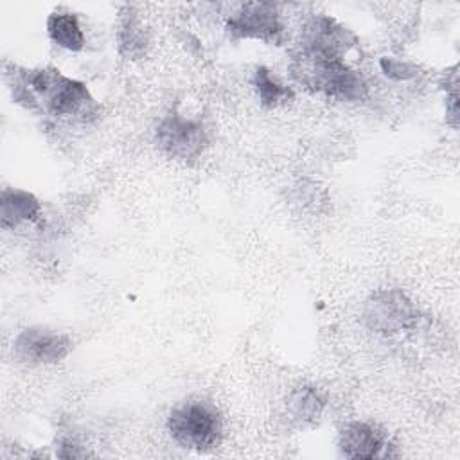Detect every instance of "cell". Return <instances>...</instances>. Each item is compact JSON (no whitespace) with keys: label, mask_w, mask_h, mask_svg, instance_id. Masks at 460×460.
<instances>
[{"label":"cell","mask_w":460,"mask_h":460,"mask_svg":"<svg viewBox=\"0 0 460 460\" xmlns=\"http://www.w3.org/2000/svg\"><path fill=\"white\" fill-rule=\"evenodd\" d=\"M327 408V394L311 383L295 386L286 401L284 410L289 420L296 426H314L320 422Z\"/></svg>","instance_id":"cell-11"},{"label":"cell","mask_w":460,"mask_h":460,"mask_svg":"<svg viewBox=\"0 0 460 460\" xmlns=\"http://www.w3.org/2000/svg\"><path fill=\"white\" fill-rule=\"evenodd\" d=\"M225 31L230 40H257L268 45H282L286 27L277 4L271 2H244L225 22Z\"/></svg>","instance_id":"cell-6"},{"label":"cell","mask_w":460,"mask_h":460,"mask_svg":"<svg viewBox=\"0 0 460 460\" xmlns=\"http://www.w3.org/2000/svg\"><path fill=\"white\" fill-rule=\"evenodd\" d=\"M361 318L367 329L383 336H399L415 331L420 322L419 305L399 288H383L370 293Z\"/></svg>","instance_id":"cell-4"},{"label":"cell","mask_w":460,"mask_h":460,"mask_svg":"<svg viewBox=\"0 0 460 460\" xmlns=\"http://www.w3.org/2000/svg\"><path fill=\"white\" fill-rule=\"evenodd\" d=\"M252 86L262 108L275 110L295 101V92L291 86L280 83L268 66H255L252 74Z\"/></svg>","instance_id":"cell-14"},{"label":"cell","mask_w":460,"mask_h":460,"mask_svg":"<svg viewBox=\"0 0 460 460\" xmlns=\"http://www.w3.org/2000/svg\"><path fill=\"white\" fill-rule=\"evenodd\" d=\"M165 428L180 447L207 453L221 444L225 424L214 402L203 397H189L171 408Z\"/></svg>","instance_id":"cell-3"},{"label":"cell","mask_w":460,"mask_h":460,"mask_svg":"<svg viewBox=\"0 0 460 460\" xmlns=\"http://www.w3.org/2000/svg\"><path fill=\"white\" fill-rule=\"evenodd\" d=\"M155 142L169 158L190 164L201 158V155L207 151L210 146V137L201 119L171 111L156 124Z\"/></svg>","instance_id":"cell-5"},{"label":"cell","mask_w":460,"mask_h":460,"mask_svg":"<svg viewBox=\"0 0 460 460\" xmlns=\"http://www.w3.org/2000/svg\"><path fill=\"white\" fill-rule=\"evenodd\" d=\"M446 86V122L456 129L458 128V75L456 66L451 68L449 74H446V79L442 83Z\"/></svg>","instance_id":"cell-16"},{"label":"cell","mask_w":460,"mask_h":460,"mask_svg":"<svg viewBox=\"0 0 460 460\" xmlns=\"http://www.w3.org/2000/svg\"><path fill=\"white\" fill-rule=\"evenodd\" d=\"M359 45L358 36L338 20L327 14L311 16L304 29L300 47L320 52L323 56L345 59V56Z\"/></svg>","instance_id":"cell-8"},{"label":"cell","mask_w":460,"mask_h":460,"mask_svg":"<svg viewBox=\"0 0 460 460\" xmlns=\"http://www.w3.org/2000/svg\"><path fill=\"white\" fill-rule=\"evenodd\" d=\"M5 83L13 101L32 113L75 122H90L101 113L88 86L54 66L5 65Z\"/></svg>","instance_id":"cell-1"},{"label":"cell","mask_w":460,"mask_h":460,"mask_svg":"<svg viewBox=\"0 0 460 460\" xmlns=\"http://www.w3.org/2000/svg\"><path fill=\"white\" fill-rule=\"evenodd\" d=\"M379 68L381 72L394 79V81H410L413 77L419 75V66L410 63V61H404V59H397V58H381L379 59Z\"/></svg>","instance_id":"cell-15"},{"label":"cell","mask_w":460,"mask_h":460,"mask_svg":"<svg viewBox=\"0 0 460 460\" xmlns=\"http://www.w3.org/2000/svg\"><path fill=\"white\" fill-rule=\"evenodd\" d=\"M151 45V32L135 13L133 7L126 5L119 13L117 23V49L124 59H140L146 56Z\"/></svg>","instance_id":"cell-12"},{"label":"cell","mask_w":460,"mask_h":460,"mask_svg":"<svg viewBox=\"0 0 460 460\" xmlns=\"http://www.w3.org/2000/svg\"><path fill=\"white\" fill-rule=\"evenodd\" d=\"M41 219V201L20 187H4L0 192V225L4 230H14L23 225H34Z\"/></svg>","instance_id":"cell-10"},{"label":"cell","mask_w":460,"mask_h":460,"mask_svg":"<svg viewBox=\"0 0 460 460\" xmlns=\"http://www.w3.org/2000/svg\"><path fill=\"white\" fill-rule=\"evenodd\" d=\"M74 349L70 334L47 325H29L13 341L14 358L29 367H49L65 361Z\"/></svg>","instance_id":"cell-7"},{"label":"cell","mask_w":460,"mask_h":460,"mask_svg":"<svg viewBox=\"0 0 460 460\" xmlns=\"http://www.w3.org/2000/svg\"><path fill=\"white\" fill-rule=\"evenodd\" d=\"M47 36L63 50L79 52L84 49V31L77 14L68 11H54L47 16Z\"/></svg>","instance_id":"cell-13"},{"label":"cell","mask_w":460,"mask_h":460,"mask_svg":"<svg viewBox=\"0 0 460 460\" xmlns=\"http://www.w3.org/2000/svg\"><path fill=\"white\" fill-rule=\"evenodd\" d=\"M56 455L59 458H83L88 456L81 442L74 435H59L56 440Z\"/></svg>","instance_id":"cell-17"},{"label":"cell","mask_w":460,"mask_h":460,"mask_svg":"<svg viewBox=\"0 0 460 460\" xmlns=\"http://www.w3.org/2000/svg\"><path fill=\"white\" fill-rule=\"evenodd\" d=\"M390 446L386 433L365 420H349L338 431V449L345 458H386Z\"/></svg>","instance_id":"cell-9"},{"label":"cell","mask_w":460,"mask_h":460,"mask_svg":"<svg viewBox=\"0 0 460 460\" xmlns=\"http://www.w3.org/2000/svg\"><path fill=\"white\" fill-rule=\"evenodd\" d=\"M289 74L305 90L334 101L361 102L368 95L365 77L350 68L345 59L323 56L304 47L291 54Z\"/></svg>","instance_id":"cell-2"}]
</instances>
